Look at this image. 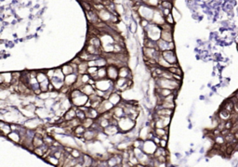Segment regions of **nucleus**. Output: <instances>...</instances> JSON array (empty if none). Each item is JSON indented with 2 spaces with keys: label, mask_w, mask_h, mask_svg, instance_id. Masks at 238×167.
<instances>
[{
  "label": "nucleus",
  "mask_w": 238,
  "mask_h": 167,
  "mask_svg": "<svg viewBox=\"0 0 238 167\" xmlns=\"http://www.w3.org/2000/svg\"><path fill=\"white\" fill-rule=\"evenodd\" d=\"M155 80V85L158 87L161 88H168L170 89V90H179V88L181 86V83L179 81H176L174 79H165L162 78V77H158L157 79Z\"/></svg>",
  "instance_id": "1"
},
{
  "label": "nucleus",
  "mask_w": 238,
  "mask_h": 167,
  "mask_svg": "<svg viewBox=\"0 0 238 167\" xmlns=\"http://www.w3.org/2000/svg\"><path fill=\"white\" fill-rule=\"evenodd\" d=\"M136 123L134 120L130 119L128 116H125L121 119L118 120V128L121 133H125L127 134L128 132L133 130L135 128Z\"/></svg>",
  "instance_id": "2"
},
{
  "label": "nucleus",
  "mask_w": 238,
  "mask_h": 167,
  "mask_svg": "<svg viewBox=\"0 0 238 167\" xmlns=\"http://www.w3.org/2000/svg\"><path fill=\"white\" fill-rule=\"evenodd\" d=\"M158 146L155 143L154 140L151 139H147L143 142V146H142V150L143 152H145L146 154L150 156H154L155 152L156 151Z\"/></svg>",
  "instance_id": "3"
},
{
  "label": "nucleus",
  "mask_w": 238,
  "mask_h": 167,
  "mask_svg": "<svg viewBox=\"0 0 238 167\" xmlns=\"http://www.w3.org/2000/svg\"><path fill=\"white\" fill-rule=\"evenodd\" d=\"M161 55L162 57L164 58L171 66H174V65H178V58H177V55L175 53L174 50H167V51H164V52H161Z\"/></svg>",
  "instance_id": "4"
},
{
  "label": "nucleus",
  "mask_w": 238,
  "mask_h": 167,
  "mask_svg": "<svg viewBox=\"0 0 238 167\" xmlns=\"http://www.w3.org/2000/svg\"><path fill=\"white\" fill-rule=\"evenodd\" d=\"M107 78L112 82H116L119 78V68L115 65L107 66Z\"/></svg>",
  "instance_id": "5"
},
{
  "label": "nucleus",
  "mask_w": 238,
  "mask_h": 167,
  "mask_svg": "<svg viewBox=\"0 0 238 167\" xmlns=\"http://www.w3.org/2000/svg\"><path fill=\"white\" fill-rule=\"evenodd\" d=\"M87 100H89V97H87L86 95H85V94H83V93H82L81 95H79L78 97L73 98L71 99L73 106V107H77V108H79V107L84 106V105L86 103Z\"/></svg>",
  "instance_id": "6"
},
{
  "label": "nucleus",
  "mask_w": 238,
  "mask_h": 167,
  "mask_svg": "<svg viewBox=\"0 0 238 167\" xmlns=\"http://www.w3.org/2000/svg\"><path fill=\"white\" fill-rule=\"evenodd\" d=\"M51 111H49L46 107H44V108H37L36 111H35V114H36V117H38L39 119L44 121L45 119L47 120V119L49 118Z\"/></svg>",
  "instance_id": "7"
},
{
  "label": "nucleus",
  "mask_w": 238,
  "mask_h": 167,
  "mask_svg": "<svg viewBox=\"0 0 238 167\" xmlns=\"http://www.w3.org/2000/svg\"><path fill=\"white\" fill-rule=\"evenodd\" d=\"M99 131H96L94 129H86V132L84 133V139L86 142H92L93 140L97 139V136H98Z\"/></svg>",
  "instance_id": "8"
},
{
  "label": "nucleus",
  "mask_w": 238,
  "mask_h": 167,
  "mask_svg": "<svg viewBox=\"0 0 238 167\" xmlns=\"http://www.w3.org/2000/svg\"><path fill=\"white\" fill-rule=\"evenodd\" d=\"M78 75L77 73H72V74H69V75H66L65 78H64V85H67V86H70V87H73L76 84L77 78H78Z\"/></svg>",
  "instance_id": "9"
},
{
  "label": "nucleus",
  "mask_w": 238,
  "mask_h": 167,
  "mask_svg": "<svg viewBox=\"0 0 238 167\" xmlns=\"http://www.w3.org/2000/svg\"><path fill=\"white\" fill-rule=\"evenodd\" d=\"M174 110H170V109H165L162 108L161 106H156L155 108V115L156 116H170L173 113Z\"/></svg>",
  "instance_id": "10"
},
{
  "label": "nucleus",
  "mask_w": 238,
  "mask_h": 167,
  "mask_svg": "<svg viewBox=\"0 0 238 167\" xmlns=\"http://www.w3.org/2000/svg\"><path fill=\"white\" fill-rule=\"evenodd\" d=\"M108 100L111 102V103H112L115 106H117L120 102L123 100L122 99V96H121V92L119 91H116V92H112L111 94V96L109 97Z\"/></svg>",
  "instance_id": "11"
},
{
  "label": "nucleus",
  "mask_w": 238,
  "mask_h": 167,
  "mask_svg": "<svg viewBox=\"0 0 238 167\" xmlns=\"http://www.w3.org/2000/svg\"><path fill=\"white\" fill-rule=\"evenodd\" d=\"M103 132L108 136V137L110 136H115L116 134H118L120 132L119 130V128L117 125H112V124H110L108 127L104 128L103 129Z\"/></svg>",
  "instance_id": "12"
},
{
  "label": "nucleus",
  "mask_w": 238,
  "mask_h": 167,
  "mask_svg": "<svg viewBox=\"0 0 238 167\" xmlns=\"http://www.w3.org/2000/svg\"><path fill=\"white\" fill-rule=\"evenodd\" d=\"M77 107H72L70 110H68L66 112H65V114H64V121H67V122H69V121H72L73 119H74V118H77Z\"/></svg>",
  "instance_id": "13"
},
{
  "label": "nucleus",
  "mask_w": 238,
  "mask_h": 167,
  "mask_svg": "<svg viewBox=\"0 0 238 167\" xmlns=\"http://www.w3.org/2000/svg\"><path fill=\"white\" fill-rule=\"evenodd\" d=\"M12 82V72H2L0 74V83L5 85H11Z\"/></svg>",
  "instance_id": "14"
},
{
  "label": "nucleus",
  "mask_w": 238,
  "mask_h": 167,
  "mask_svg": "<svg viewBox=\"0 0 238 167\" xmlns=\"http://www.w3.org/2000/svg\"><path fill=\"white\" fill-rule=\"evenodd\" d=\"M112 114H114V117L116 118L117 120H119V119L126 116V113H125L124 108H122L120 106H116L114 109L112 110Z\"/></svg>",
  "instance_id": "15"
},
{
  "label": "nucleus",
  "mask_w": 238,
  "mask_h": 167,
  "mask_svg": "<svg viewBox=\"0 0 238 167\" xmlns=\"http://www.w3.org/2000/svg\"><path fill=\"white\" fill-rule=\"evenodd\" d=\"M80 90L82 91L83 94L86 95L87 97H90V95H92V94L95 93L96 88H95L93 85H90V84H86V85H84L80 88Z\"/></svg>",
  "instance_id": "16"
},
{
  "label": "nucleus",
  "mask_w": 238,
  "mask_h": 167,
  "mask_svg": "<svg viewBox=\"0 0 238 167\" xmlns=\"http://www.w3.org/2000/svg\"><path fill=\"white\" fill-rule=\"evenodd\" d=\"M44 136L40 134H37L35 133V136L33 139V146L34 148H39V147H42L44 145Z\"/></svg>",
  "instance_id": "17"
},
{
  "label": "nucleus",
  "mask_w": 238,
  "mask_h": 167,
  "mask_svg": "<svg viewBox=\"0 0 238 167\" xmlns=\"http://www.w3.org/2000/svg\"><path fill=\"white\" fill-rule=\"evenodd\" d=\"M0 129H1V133L4 136H8V135L12 131L11 130V126L9 123L1 121L0 122Z\"/></svg>",
  "instance_id": "18"
},
{
  "label": "nucleus",
  "mask_w": 238,
  "mask_h": 167,
  "mask_svg": "<svg viewBox=\"0 0 238 167\" xmlns=\"http://www.w3.org/2000/svg\"><path fill=\"white\" fill-rule=\"evenodd\" d=\"M9 140H11L12 142H14V143H17V144H21V136L20 135L19 132H16V131H11L8 136H7Z\"/></svg>",
  "instance_id": "19"
},
{
  "label": "nucleus",
  "mask_w": 238,
  "mask_h": 167,
  "mask_svg": "<svg viewBox=\"0 0 238 167\" xmlns=\"http://www.w3.org/2000/svg\"><path fill=\"white\" fill-rule=\"evenodd\" d=\"M160 39L164 40L168 43L173 42V36H172V32L171 31H165L162 30L161 31V38Z\"/></svg>",
  "instance_id": "20"
},
{
  "label": "nucleus",
  "mask_w": 238,
  "mask_h": 167,
  "mask_svg": "<svg viewBox=\"0 0 238 167\" xmlns=\"http://www.w3.org/2000/svg\"><path fill=\"white\" fill-rule=\"evenodd\" d=\"M157 65L159 66V67H161V68H163V69H165V70H168V68H170L171 67V65L170 64L162 57V55H160L159 57H158V59H157Z\"/></svg>",
  "instance_id": "21"
},
{
  "label": "nucleus",
  "mask_w": 238,
  "mask_h": 167,
  "mask_svg": "<svg viewBox=\"0 0 238 167\" xmlns=\"http://www.w3.org/2000/svg\"><path fill=\"white\" fill-rule=\"evenodd\" d=\"M51 83L53 85L54 88H55V90L59 91L62 88V86L64 85V81H62V80H60V79H57V78H52L51 80Z\"/></svg>",
  "instance_id": "22"
},
{
  "label": "nucleus",
  "mask_w": 238,
  "mask_h": 167,
  "mask_svg": "<svg viewBox=\"0 0 238 167\" xmlns=\"http://www.w3.org/2000/svg\"><path fill=\"white\" fill-rule=\"evenodd\" d=\"M86 116L87 118H91V119H93V120H96V119H98L99 116H101V115H99V113L98 112V111H97L96 109L90 108V109L89 110V111L86 113Z\"/></svg>",
  "instance_id": "23"
},
{
  "label": "nucleus",
  "mask_w": 238,
  "mask_h": 167,
  "mask_svg": "<svg viewBox=\"0 0 238 167\" xmlns=\"http://www.w3.org/2000/svg\"><path fill=\"white\" fill-rule=\"evenodd\" d=\"M93 162H94V159L91 156L87 155V154H83V166L84 167L92 166Z\"/></svg>",
  "instance_id": "24"
},
{
  "label": "nucleus",
  "mask_w": 238,
  "mask_h": 167,
  "mask_svg": "<svg viewBox=\"0 0 238 167\" xmlns=\"http://www.w3.org/2000/svg\"><path fill=\"white\" fill-rule=\"evenodd\" d=\"M101 105H102V106H103V108L104 109L105 112H107V111H111L112 109H114V108L116 107L114 104L111 103V102H110L108 99H103V100L102 101Z\"/></svg>",
  "instance_id": "25"
},
{
  "label": "nucleus",
  "mask_w": 238,
  "mask_h": 167,
  "mask_svg": "<svg viewBox=\"0 0 238 167\" xmlns=\"http://www.w3.org/2000/svg\"><path fill=\"white\" fill-rule=\"evenodd\" d=\"M62 72H64V74L66 76V75H69V74H72L74 72V70L73 68L70 65V63H67V64H64V65H62L60 67Z\"/></svg>",
  "instance_id": "26"
},
{
  "label": "nucleus",
  "mask_w": 238,
  "mask_h": 167,
  "mask_svg": "<svg viewBox=\"0 0 238 167\" xmlns=\"http://www.w3.org/2000/svg\"><path fill=\"white\" fill-rule=\"evenodd\" d=\"M157 47H158V50L160 52H164V51L168 50V43L162 39H159L157 41Z\"/></svg>",
  "instance_id": "27"
},
{
  "label": "nucleus",
  "mask_w": 238,
  "mask_h": 167,
  "mask_svg": "<svg viewBox=\"0 0 238 167\" xmlns=\"http://www.w3.org/2000/svg\"><path fill=\"white\" fill-rule=\"evenodd\" d=\"M87 69H89L87 62L86 61H82L78 65V74L82 75V74L87 73Z\"/></svg>",
  "instance_id": "28"
},
{
  "label": "nucleus",
  "mask_w": 238,
  "mask_h": 167,
  "mask_svg": "<svg viewBox=\"0 0 238 167\" xmlns=\"http://www.w3.org/2000/svg\"><path fill=\"white\" fill-rule=\"evenodd\" d=\"M96 62H97V67L98 68H103V67H107L108 66V62H107L106 58L102 57V56L99 57L96 59Z\"/></svg>",
  "instance_id": "29"
},
{
  "label": "nucleus",
  "mask_w": 238,
  "mask_h": 167,
  "mask_svg": "<svg viewBox=\"0 0 238 167\" xmlns=\"http://www.w3.org/2000/svg\"><path fill=\"white\" fill-rule=\"evenodd\" d=\"M45 160L47 162H49V163H51L52 165H55V166H57V167H59V164H60V160L59 159H57L54 155H48V156H47L46 158H45Z\"/></svg>",
  "instance_id": "30"
},
{
  "label": "nucleus",
  "mask_w": 238,
  "mask_h": 167,
  "mask_svg": "<svg viewBox=\"0 0 238 167\" xmlns=\"http://www.w3.org/2000/svg\"><path fill=\"white\" fill-rule=\"evenodd\" d=\"M94 122H95V120H93V119H91V118H86L85 120H83L82 121V125L86 128V129H90V128H91V126L93 125V124H94Z\"/></svg>",
  "instance_id": "31"
},
{
  "label": "nucleus",
  "mask_w": 238,
  "mask_h": 167,
  "mask_svg": "<svg viewBox=\"0 0 238 167\" xmlns=\"http://www.w3.org/2000/svg\"><path fill=\"white\" fill-rule=\"evenodd\" d=\"M98 76L99 79H106L107 78V67H103L98 69Z\"/></svg>",
  "instance_id": "32"
},
{
  "label": "nucleus",
  "mask_w": 238,
  "mask_h": 167,
  "mask_svg": "<svg viewBox=\"0 0 238 167\" xmlns=\"http://www.w3.org/2000/svg\"><path fill=\"white\" fill-rule=\"evenodd\" d=\"M171 73L173 74H179V75H183V72L182 70L179 67V65H174V66H171L170 68L168 69Z\"/></svg>",
  "instance_id": "33"
},
{
  "label": "nucleus",
  "mask_w": 238,
  "mask_h": 167,
  "mask_svg": "<svg viewBox=\"0 0 238 167\" xmlns=\"http://www.w3.org/2000/svg\"><path fill=\"white\" fill-rule=\"evenodd\" d=\"M89 43H90V45H93V46L96 47L97 48H102V42H101V40H99L97 36L90 38Z\"/></svg>",
  "instance_id": "34"
},
{
  "label": "nucleus",
  "mask_w": 238,
  "mask_h": 167,
  "mask_svg": "<svg viewBox=\"0 0 238 167\" xmlns=\"http://www.w3.org/2000/svg\"><path fill=\"white\" fill-rule=\"evenodd\" d=\"M36 79H37V81H38V83L40 84V83H42V82L47 80V79H48V77H47L46 72H37Z\"/></svg>",
  "instance_id": "35"
},
{
  "label": "nucleus",
  "mask_w": 238,
  "mask_h": 167,
  "mask_svg": "<svg viewBox=\"0 0 238 167\" xmlns=\"http://www.w3.org/2000/svg\"><path fill=\"white\" fill-rule=\"evenodd\" d=\"M53 78H57V79H60V80H62L64 81V78H65V75L62 72L61 69H55V73H54V77Z\"/></svg>",
  "instance_id": "36"
},
{
  "label": "nucleus",
  "mask_w": 238,
  "mask_h": 167,
  "mask_svg": "<svg viewBox=\"0 0 238 167\" xmlns=\"http://www.w3.org/2000/svg\"><path fill=\"white\" fill-rule=\"evenodd\" d=\"M154 132H155V135L157 136L160 137V138H161L163 136L168 134V133L167 132V130L165 129V128H155V129L154 130Z\"/></svg>",
  "instance_id": "37"
},
{
  "label": "nucleus",
  "mask_w": 238,
  "mask_h": 167,
  "mask_svg": "<svg viewBox=\"0 0 238 167\" xmlns=\"http://www.w3.org/2000/svg\"><path fill=\"white\" fill-rule=\"evenodd\" d=\"M71 155L74 158V159H79V158H82L83 157V153L80 149H73L72 152H71Z\"/></svg>",
  "instance_id": "38"
},
{
  "label": "nucleus",
  "mask_w": 238,
  "mask_h": 167,
  "mask_svg": "<svg viewBox=\"0 0 238 167\" xmlns=\"http://www.w3.org/2000/svg\"><path fill=\"white\" fill-rule=\"evenodd\" d=\"M49 84H51V80H49V79H47V80L40 83V89H41L42 92H48Z\"/></svg>",
  "instance_id": "39"
},
{
  "label": "nucleus",
  "mask_w": 238,
  "mask_h": 167,
  "mask_svg": "<svg viewBox=\"0 0 238 167\" xmlns=\"http://www.w3.org/2000/svg\"><path fill=\"white\" fill-rule=\"evenodd\" d=\"M162 108H165V109H170V110H174L175 107H176V104H175V102H166V101H163L162 104L160 105Z\"/></svg>",
  "instance_id": "40"
},
{
  "label": "nucleus",
  "mask_w": 238,
  "mask_h": 167,
  "mask_svg": "<svg viewBox=\"0 0 238 167\" xmlns=\"http://www.w3.org/2000/svg\"><path fill=\"white\" fill-rule=\"evenodd\" d=\"M56 101H57V100H56V99H53V98H48V99L45 100V107H46L47 109H48L49 111H51V109H52V107H53V105L55 104Z\"/></svg>",
  "instance_id": "41"
},
{
  "label": "nucleus",
  "mask_w": 238,
  "mask_h": 167,
  "mask_svg": "<svg viewBox=\"0 0 238 167\" xmlns=\"http://www.w3.org/2000/svg\"><path fill=\"white\" fill-rule=\"evenodd\" d=\"M143 142L144 141L140 139V138H137V139H134L133 141V148H138V149H142V146H143Z\"/></svg>",
  "instance_id": "42"
},
{
  "label": "nucleus",
  "mask_w": 238,
  "mask_h": 167,
  "mask_svg": "<svg viewBox=\"0 0 238 167\" xmlns=\"http://www.w3.org/2000/svg\"><path fill=\"white\" fill-rule=\"evenodd\" d=\"M34 105L36 106V108H44L45 107V100L40 98L39 97H37L35 101H34Z\"/></svg>",
  "instance_id": "43"
},
{
  "label": "nucleus",
  "mask_w": 238,
  "mask_h": 167,
  "mask_svg": "<svg viewBox=\"0 0 238 167\" xmlns=\"http://www.w3.org/2000/svg\"><path fill=\"white\" fill-rule=\"evenodd\" d=\"M160 77L165 78V79H173V73H171L168 70H164Z\"/></svg>",
  "instance_id": "44"
},
{
  "label": "nucleus",
  "mask_w": 238,
  "mask_h": 167,
  "mask_svg": "<svg viewBox=\"0 0 238 167\" xmlns=\"http://www.w3.org/2000/svg\"><path fill=\"white\" fill-rule=\"evenodd\" d=\"M77 118H78L81 122L86 118V113H85L84 111H81L80 109H78V108L77 109Z\"/></svg>",
  "instance_id": "45"
},
{
  "label": "nucleus",
  "mask_w": 238,
  "mask_h": 167,
  "mask_svg": "<svg viewBox=\"0 0 238 167\" xmlns=\"http://www.w3.org/2000/svg\"><path fill=\"white\" fill-rule=\"evenodd\" d=\"M81 76V80L83 82L84 85H86V84H89L90 80L91 79V76L89 74V73H85V74H82L80 75Z\"/></svg>",
  "instance_id": "46"
},
{
  "label": "nucleus",
  "mask_w": 238,
  "mask_h": 167,
  "mask_svg": "<svg viewBox=\"0 0 238 167\" xmlns=\"http://www.w3.org/2000/svg\"><path fill=\"white\" fill-rule=\"evenodd\" d=\"M46 72H47V77H48V79H49V80H51V79L53 78V77H54L55 69H48V70L46 71Z\"/></svg>",
  "instance_id": "47"
},
{
  "label": "nucleus",
  "mask_w": 238,
  "mask_h": 167,
  "mask_svg": "<svg viewBox=\"0 0 238 167\" xmlns=\"http://www.w3.org/2000/svg\"><path fill=\"white\" fill-rule=\"evenodd\" d=\"M162 6H163V8H169V9H171L172 4H171V2L168 1V0H164V1L162 2Z\"/></svg>",
  "instance_id": "48"
},
{
  "label": "nucleus",
  "mask_w": 238,
  "mask_h": 167,
  "mask_svg": "<svg viewBox=\"0 0 238 167\" xmlns=\"http://www.w3.org/2000/svg\"><path fill=\"white\" fill-rule=\"evenodd\" d=\"M147 4L151 7H157L159 4V0H148Z\"/></svg>",
  "instance_id": "49"
},
{
  "label": "nucleus",
  "mask_w": 238,
  "mask_h": 167,
  "mask_svg": "<svg viewBox=\"0 0 238 167\" xmlns=\"http://www.w3.org/2000/svg\"><path fill=\"white\" fill-rule=\"evenodd\" d=\"M98 67L97 66H95V67H89V69H87V73H89L90 75V74H92V73H94V72H98Z\"/></svg>",
  "instance_id": "50"
},
{
  "label": "nucleus",
  "mask_w": 238,
  "mask_h": 167,
  "mask_svg": "<svg viewBox=\"0 0 238 167\" xmlns=\"http://www.w3.org/2000/svg\"><path fill=\"white\" fill-rule=\"evenodd\" d=\"M167 146H168V140H164V139H162V138H161L160 143H159V146H158V147H161V148L166 149Z\"/></svg>",
  "instance_id": "51"
},
{
  "label": "nucleus",
  "mask_w": 238,
  "mask_h": 167,
  "mask_svg": "<svg viewBox=\"0 0 238 167\" xmlns=\"http://www.w3.org/2000/svg\"><path fill=\"white\" fill-rule=\"evenodd\" d=\"M83 60L79 58V56H77V58H74L73 60H72V62H73V63H76V64H77V65H79V64L82 62Z\"/></svg>",
  "instance_id": "52"
},
{
  "label": "nucleus",
  "mask_w": 238,
  "mask_h": 167,
  "mask_svg": "<svg viewBox=\"0 0 238 167\" xmlns=\"http://www.w3.org/2000/svg\"><path fill=\"white\" fill-rule=\"evenodd\" d=\"M96 94L99 97V98H103V97H104V93L105 92H103V91H102V90H99V89H96Z\"/></svg>",
  "instance_id": "53"
},
{
  "label": "nucleus",
  "mask_w": 238,
  "mask_h": 167,
  "mask_svg": "<svg viewBox=\"0 0 238 167\" xmlns=\"http://www.w3.org/2000/svg\"><path fill=\"white\" fill-rule=\"evenodd\" d=\"M83 6L85 7V9H86V11H90V10H92L90 5L89 3H87V2H83Z\"/></svg>",
  "instance_id": "54"
},
{
  "label": "nucleus",
  "mask_w": 238,
  "mask_h": 167,
  "mask_svg": "<svg viewBox=\"0 0 238 167\" xmlns=\"http://www.w3.org/2000/svg\"><path fill=\"white\" fill-rule=\"evenodd\" d=\"M87 65H89V67H95L97 66V62L96 60H89L87 61Z\"/></svg>",
  "instance_id": "55"
},
{
  "label": "nucleus",
  "mask_w": 238,
  "mask_h": 167,
  "mask_svg": "<svg viewBox=\"0 0 238 167\" xmlns=\"http://www.w3.org/2000/svg\"><path fill=\"white\" fill-rule=\"evenodd\" d=\"M166 21L168 22V24H172V23L174 22V21H173V18H172L171 14H169L168 16H167V17H166Z\"/></svg>",
  "instance_id": "56"
},
{
  "label": "nucleus",
  "mask_w": 238,
  "mask_h": 167,
  "mask_svg": "<svg viewBox=\"0 0 238 167\" xmlns=\"http://www.w3.org/2000/svg\"><path fill=\"white\" fill-rule=\"evenodd\" d=\"M161 138H162V139H164V140H168V134H167V135H165V136H163Z\"/></svg>",
  "instance_id": "57"
},
{
  "label": "nucleus",
  "mask_w": 238,
  "mask_h": 167,
  "mask_svg": "<svg viewBox=\"0 0 238 167\" xmlns=\"http://www.w3.org/2000/svg\"><path fill=\"white\" fill-rule=\"evenodd\" d=\"M119 167H122V166H121V165H119Z\"/></svg>",
  "instance_id": "58"
},
{
  "label": "nucleus",
  "mask_w": 238,
  "mask_h": 167,
  "mask_svg": "<svg viewBox=\"0 0 238 167\" xmlns=\"http://www.w3.org/2000/svg\"><path fill=\"white\" fill-rule=\"evenodd\" d=\"M90 167H93V166H90Z\"/></svg>",
  "instance_id": "59"
}]
</instances>
